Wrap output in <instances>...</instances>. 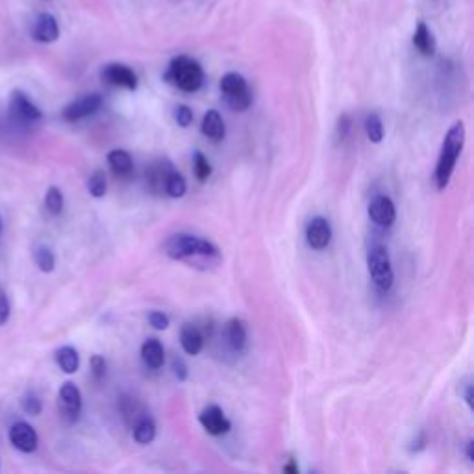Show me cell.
<instances>
[{"label":"cell","instance_id":"277c9868","mask_svg":"<svg viewBox=\"0 0 474 474\" xmlns=\"http://www.w3.org/2000/svg\"><path fill=\"white\" fill-rule=\"evenodd\" d=\"M367 267L369 274L373 278L374 286L380 291L387 293L391 291L393 282H395V274H393L391 267V258L389 252L383 244H374L367 252Z\"/></svg>","mask_w":474,"mask_h":474},{"label":"cell","instance_id":"4dcf8cb0","mask_svg":"<svg viewBox=\"0 0 474 474\" xmlns=\"http://www.w3.org/2000/svg\"><path fill=\"white\" fill-rule=\"evenodd\" d=\"M106 371H108L106 359L102 358V356H98V354L93 356V358H91L93 378H95V380H102V378L106 376Z\"/></svg>","mask_w":474,"mask_h":474},{"label":"cell","instance_id":"52a82bcc","mask_svg":"<svg viewBox=\"0 0 474 474\" xmlns=\"http://www.w3.org/2000/svg\"><path fill=\"white\" fill-rule=\"evenodd\" d=\"M102 106V97L98 93H91V95H86V97L78 98V101L71 102L69 106L63 110V119L69 120V123H76V120H82L86 117L95 115Z\"/></svg>","mask_w":474,"mask_h":474},{"label":"cell","instance_id":"3957f363","mask_svg":"<svg viewBox=\"0 0 474 474\" xmlns=\"http://www.w3.org/2000/svg\"><path fill=\"white\" fill-rule=\"evenodd\" d=\"M165 80L184 93H195L202 88L204 69L202 65L189 56H176L169 63Z\"/></svg>","mask_w":474,"mask_h":474},{"label":"cell","instance_id":"1f68e13d","mask_svg":"<svg viewBox=\"0 0 474 474\" xmlns=\"http://www.w3.org/2000/svg\"><path fill=\"white\" fill-rule=\"evenodd\" d=\"M175 119L176 123H178V126L187 128V126L193 123V111H191V108L187 106H178L175 110Z\"/></svg>","mask_w":474,"mask_h":474},{"label":"cell","instance_id":"74e56055","mask_svg":"<svg viewBox=\"0 0 474 474\" xmlns=\"http://www.w3.org/2000/svg\"><path fill=\"white\" fill-rule=\"evenodd\" d=\"M465 454H467V460L473 463L474 461V441L470 439V441H467V448H465Z\"/></svg>","mask_w":474,"mask_h":474},{"label":"cell","instance_id":"cb8c5ba5","mask_svg":"<svg viewBox=\"0 0 474 474\" xmlns=\"http://www.w3.org/2000/svg\"><path fill=\"white\" fill-rule=\"evenodd\" d=\"M185 191H187V182H185L184 176L172 169L165 180V193L169 195L170 198H182L185 195Z\"/></svg>","mask_w":474,"mask_h":474},{"label":"cell","instance_id":"d6a6232c","mask_svg":"<svg viewBox=\"0 0 474 474\" xmlns=\"http://www.w3.org/2000/svg\"><path fill=\"white\" fill-rule=\"evenodd\" d=\"M23 410L26 411L28 415H32V417H36V415L41 413V401H39L37 396L28 395L26 398H24V401H23Z\"/></svg>","mask_w":474,"mask_h":474},{"label":"cell","instance_id":"f1b7e54d","mask_svg":"<svg viewBox=\"0 0 474 474\" xmlns=\"http://www.w3.org/2000/svg\"><path fill=\"white\" fill-rule=\"evenodd\" d=\"M193 170L198 182H206V180L212 176V163H210V160H207L202 153H198V150L193 156Z\"/></svg>","mask_w":474,"mask_h":474},{"label":"cell","instance_id":"484cf974","mask_svg":"<svg viewBox=\"0 0 474 474\" xmlns=\"http://www.w3.org/2000/svg\"><path fill=\"white\" fill-rule=\"evenodd\" d=\"M88 189H89V193H91V197H95V198L104 197L108 191L106 172H104L102 169L95 170V172H93L88 180Z\"/></svg>","mask_w":474,"mask_h":474},{"label":"cell","instance_id":"6da1fadb","mask_svg":"<svg viewBox=\"0 0 474 474\" xmlns=\"http://www.w3.org/2000/svg\"><path fill=\"white\" fill-rule=\"evenodd\" d=\"M163 252L176 262L193 263L197 259H202V262L210 263V259H213V262L221 259V254H219V249L215 244L191 234L170 235L163 244Z\"/></svg>","mask_w":474,"mask_h":474},{"label":"cell","instance_id":"7c38bea8","mask_svg":"<svg viewBox=\"0 0 474 474\" xmlns=\"http://www.w3.org/2000/svg\"><path fill=\"white\" fill-rule=\"evenodd\" d=\"M9 441L17 450L21 452H34L37 448V432L32 424L17 421V423L9 428Z\"/></svg>","mask_w":474,"mask_h":474},{"label":"cell","instance_id":"e0dca14e","mask_svg":"<svg viewBox=\"0 0 474 474\" xmlns=\"http://www.w3.org/2000/svg\"><path fill=\"white\" fill-rule=\"evenodd\" d=\"M225 336L226 341H228V345L232 346V350L241 352V350L247 346V324H244V321H241V319L237 317L230 319V321L226 322Z\"/></svg>","mask_w":474,"mask_h":474},{"label":"cell","instance_id":"9a60e30c","mask_svg":"<svg viewBox=\"0 0 474 474\" xmlns=\"http://www.w3.org/2000/svg\"><path fill=\"white\" fill-rule=\"evenodd\" d=\"M180 345L184 349L185 354L189 356H197L202 352L204 349V336L202 331L198 330V326L195 324H184L182 331H180Z\"/></svg>","mask_w":474,"mask_h":474},{"label":"cell","instance_id":"30bf717a","mask_svg":"<svg viewBox=\"0 0 474 474\" xmlns=\"http://www.w3.org/2000/svg\"><path fill=\"white\" fill-rule=\"evenodd\" d=\"M32 39L37 43H54L60 37V24L52 14H39L32 23Z\"/></svg>","mask_w":474,"mask_h":474},{"label":"cell","instance_id":"836d02e7","mask_svg":"<svg viewBox=\"0 0 474 474\" xmlns=\"http://www.w3.org/2000/svg\"><path fill=\"white\" fill-rule=\"evenodd\" d=\"M172 373H175V376L178 378V382H185V380H187L189 371L184 359L182 358L172 359Z\"/></svg>","mask_w":474,"mask_h":474},{"label":"cell","instance_id":"9c48e42d","mask_svg":"<svg viewBox=\"0 0 474 474\" xmlns=\"http://www.w3.org/2000/svg\"><path fill=\"white\" fill-rule=\"evenodd\" d=\"M198 421L202 424V428L206 430L210 436H215V438L225 436V433L230 432L232 428V423L225 417V411L215 404L204 408L202 413L198 415Z\"/></svg>","mask_w":474,"mask_h":474},{"label":"cell","instance_id":"d4e9b609","mask_svg":"<svg viewBox=\"0 0 474 474\" xmlns=\"http://www.w3.org/2000/svg\"><path fill=\"white\" fill-rule=\"evenodd\" d=\"M365 132H367V138L371 143H382L386 134H383L382 119L376 113H369L367 115V119H365Z\"/></svg>","mask_w":474,"mask_h":474},{"label":"cell","instance_id":"2e32d148","mask_svg":"<svg viewBox=\"0 0 474 474\" xmlns=\"http://www.w3.org/2000/svg\"><path fill=\"white\" fill-rule=\"evenodd\" d=\"M200 130H202V134L206 135L207 139H212V141H215V143L222 141L226 135V126H225V120H222L221 113H219L217 110L206 111Z\"/></svg>","mask_w":474,"mask_h":474},{"label":"cell","instance_id":"ba28073f","mask_svg":"<svg viewBox=\"0 0 474 474\" xmlns=\"http://www.w3.org/2000/svg\"><path fill=\"white\" fill-rule=\"evenodd\" d=\"M102 80L113 88H125L128 91L138 89V76L130 67L123 63H110L102 71Z\"/></svg>","mask_w":474,"mask_h":474},{"label":"cell","instance_id":"e575fe53","mask_svg":"<svg viewBox=\"0 0 474 474\" xmlns=\"http://www.w3.org/2000/svg\"><path fill=\"white\" fill-rule=\"evenodd\" d=\"M9 319V302L6 297L4 289L0 287V326H4Z\"/></svg>","mask_w":474,"mask_h":474},{"label":"cell","instance_id":"7402d4cb","mask_svg":"<svg viewBox=\"0 0 474 474\" xmlns=\"http://www.w3.org/2000/svg\"><path fill=\"white\" fill-rule=\"evenodd\" d=\"M56 364L60 365V369L65 374H74L80 367V356L76 349L73 346H61L56 352Z\"/></svg>","mask_w":474,"mask_h":474},{"label":"cell","instance_id":"d6986e66","mask_svg":"<svg viewBox=\"0 0 474 474\" xmlns=\"http://www.w3.org/2000/svg\"><path fill=\"white\" fill-rule=\"evenodd\" d=\"M108 163L117 176H128L134 170V160L126 150L115 148L108 154Z\"/></svg>","mask_w":474,"mask_h":474},{"label":"cell","instance_id":"8d00e7d4","mask_svg":"<svg viewBox=\"0 0 474 474\" xmlns=\"http://www.w3.org/2000/svg\"><path fill=\"white\" fill-rule=\"evenodd\" d=\"M473 386H467L465 387V402H467V406H469L470 410H474V402H473Z\"/></svg>","mask_w":474,"mask_h":474},{"label":"cell","instance_id":"ffe728a7","mask_svg":"<svg viewBox=\"0 0 474 474\" xmlns=\"http://www.w3.org/2000/svg\"><path fill=\"white\" fill-rule=\"evenodd\" d=\"M413 45L417 46V51L423 56H433L436 54V39H433L430 28L426 23H419L415 28L413 34Z\"/></svg>","mask_w":474,"mask_h":474},{"label":"cell","instance_id":"4316f807","mask_svg":"<svg viewBox=\"0 0 474 474\" xmlns=\"http://www.w3.org/2000/svg\"><path fill=\"white\" fill-rule=\"evenodd\" d=\"M34 259H36V265L39 267V271L43 272H52L56 265L54 252H52L48 247H37L36 252H34Z\"/></svg>","mask_w":474,"mask_h":474},{"label":"cell","instance_id":"44dd1931","mask_svg":"<svg viewBox=\"0 0 474 474\" xmlns=\"http://www.w3.org/2000/svg\"><path fill=\"white\" fill-rule=\"evenodd\" d=\"M172 170L169 161H156L150 170H148V184H150V189L160 193V191H165V180L169 176V172Z\"/></svg>","mask_w":474,"mask_h":474},{"label":"cell","instance_id":"83f0119b","mask_svg":"<svg viewBox=\"0 0 474 474\" xmlns=\"http://www.w3.org/2000/svg\"><path fill=\"white\" fill-rule=\"evenodd\" d=\"M45 206L51 215H60L63 212V193L58 187H48L45 195Z\"/></svg>","mask_w":474,"mask_h":474},{"label":"cell","instance_id":"8fae6325","mask_svg":"<svg viewBox=\"0 0 474 474\" xmlns=\"http://www.w3.org/2000/svg\"><path fill=\"white\" fill-rule=\"evenodd\" d=\"M306 241L314 250H324L331 241V226L324 217H314L306 226Z\"/></svg>","mask_w":474,"mask_h":474},{"label":"cell","instance_id":"d590c367","mask_svg":"<svg viewBox=\"0 0 474 474\" xmlns=\"http://www.w3.org/2000/svg\"><path fill=\"white\" fill-rule=\"evenodd\" d=\"M349 126H350L349 117H346V115L339 117V130H337V132H339L341 139H345V135L349 134Z\"/></svg>","mask_w":474,"mask_h":474},{"label":"cell","instance_id":"5bb4252c","mask_svg":"<svg viewBox=\"0 0 474 474\" xmlns=\"http://www.w3.org/2000/svg\"><path fill=\"white\" fill-rule=\"evenodd\" d=\"M369 217L378 226H386V228L393 226L396 219V207L391 198L386 197V195H380V197L374 198L371 206H369Z\"/></svg>","mask_w":474,"mask_h":474},{"label":"cell","instance_id":"f35d334b","mask_svg":"<svg viewBox=\"0 0 474 474\" xmlns=\"http://www.w3.org/2000/svg\"><path fill=\"white\" fill-rule=\"evenodd\" d=\"M284 470H286V473H289V474H299V465L295 463V460H291L289 463L284 467Z\"/></svg>","mask_w":474,"mask_h":474},{"label":"cell","instance_id":"7a4b0ae2","mask_svg":"<svg viewBox=\"0 0 474 474\" xmlns=\"http://www.w3.org/2000/svg\"><path fill=\"white\" fill-rule=\"evenodd\" d=\"M463 145H465V125H463V120H456L445 135L441 154H439L438 165H436V184H438L439 191H443L450 182V176L454 172L458 158L463 150Z\"/></svg>","mask_w":474,"mask_h":474},{"label":"cell","instance_id":"603a6c76","mask_svg":"<svg viewBox=\"0 0 474 474\" xmlns=\"http://www.w3.org/2000/svg\"><path fill=\"white\" fill-rule=\"evenodd\" d=\"M134 439L139 445H150L156 439V423L153 417L143 415L134 426Z\"/></svg>","mask_w":474,"mask_h":474},{"label":"cell","instance_id":"f546056e","mask_svg":"<svg viewBox=\"0 0 474 474\" xmlns=\"http://www.w3.org/2000/svg\"><path fill=\"white\" fill-rule=\"evenodd\" d=\"M148 324H150L154 330H167L170 324V321H169V317L163 314V311H156V309H154V311L148 314Z\"/></svg>","mask_w":474,"mask_h":474},{"label":"cell","instance_id":"4fadbf2b","mask_svg":"<svg viewBox=\"0 0 474 474\" xmlns=\"http://www.w3.org/2000/svg\"><path fill=\"white\" fill-rule=\"evenodd\" d=\"M60 406H61V413L74 423L78 419L80 410H82V395H80V389L74 386L73 382H65L60 389Z\"/></svg>","mask_w":474,"mask_h":474},{"label":"cell","instance_id":"8992f818","mask_svg":"<svg viewBox=\"0 0 474 474\" xmlns=\"http://www.w3.org/2000/svg\"><path fill=\"white\" fill-rule=\"evenodd\" d=\"M9 115L19 123L28 125V123H36V120L41 119L43 111L30 101L26 93L15 89L9 97Z\"/></svg>","mask_w":474,"mask_h":474},{"label":"cell","instance_id":"5b68a950","mask_svg":"<svg viewBox=\"0 0 474 474\" xmlns=\"http://www.w3.org/2000/svg\"><path fill=\"white\" fill-rule=\"evenodd\" d=\"M221 91L226 98L228 108L234 111L249 110L252 104L249 83L239 73H228L221 80Z\"/></svg>","mask_w":474,"mask_h":474},{"label":"cell","instance_id":"ac0fdd59","mask_svg":"<svg viewBox=\"0 0 474 474\" xmlns=\"http://www.w3.org/2000/svg\"><path fill=\"white\" fill-rule=\"evenodd\" d=\"M141 356H143V361L150 369H160L163 361H165V350H163V345L156 337H150V339L145 341L143 346H141Z\"/></svg>","mask_w":474,"mask_h":474}]
</instances>
